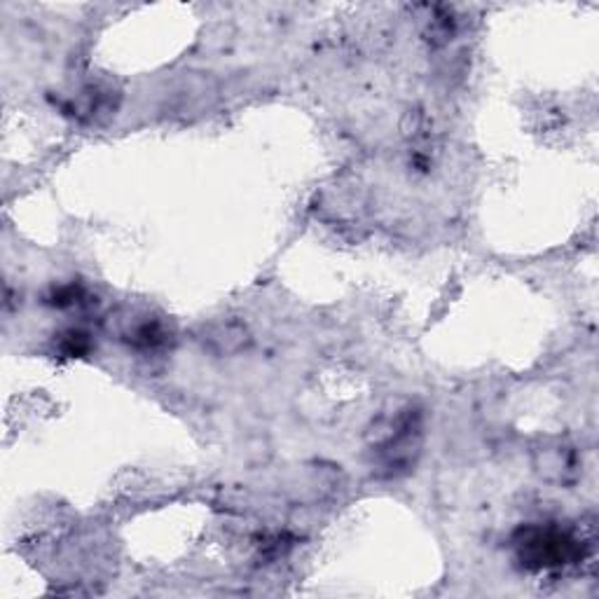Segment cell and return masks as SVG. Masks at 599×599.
I'll use <instances>...</instances> for the list:
<instances>
[{
    "mask_svg": "<svg viewBox=\"0 0 599 599\" xmlns=\"http://www.w3.org/2000/svg\"><path fill=\"white\" fill-rule=\"evenodd\" d=\"M534 469L546 482H556V485H571L581 475L579 454L564 443L541 448L534 456Z\"/></svg>",
    "mask_w": 599,
    "mask_h": 599,
    "instance_id": "3",
    "label": "cell"
},
{
    "mask_svg": "<svg viewBox=\"0 0 599 599\" xmlns=\"http://www.w3.org/2000/svg\"><path fill=\"white\" fill-rule=\"evenodd\" d=\"M420 418L418 414H410V410L399 414V418L389 424L386 433L380 438L375 448L389 471L396 473L399 469H405L414 462V454L420 450Z\"/></svg>",
    "mask_w": 599,
    "mask_h": 599,
    "instance_id": "2",
    "label": "cell"
},
{
    "mask_svg": "<svg viewBox=\"0 0 599 599\" xmlns=\"http://www.w3.org/2000/svg\"><path fill=\"white\" fill-rule=\"evenodd\" d=\"M165 328L163 324H157V321H141L134 331H131V342L136 344V347H144V350H153V347H159V344H165Z\"/></svg>",
    "mask_w": 599,
    "mask_h": 599,
    "instance_id": "5",
    "label": "cell"
},
{
    "mask_svg": "<svg viewBox=\"0 0 599 599\" xmlns=\"http://www.w3.org/2000/svg\"><path fill=\"white\" fill-rule=\"evenodd\" d=\"M583 541L573 539L560 527H527L520 532L515 548L518 558L529 569H556L583 558Z\"/></svg>",
    "mask_w": 599,
    "mask_h": 599,
    "instance_id": "1",
    "label": "cell"
},
{
    "mask_svg": "<svg viewBox=\"0 0 599 599\" xmlns=\"http://www.w3.org/2000/svg\"><path fill=\"white\" fill-rule=\"evenodd\" d=\"M251 335L244 324L235 318H223L218 324H212L204 333V344L218 356H233L248 347Z\"/></svg>",
    "mask_w": 599,
    "mask_h": 599,
    "instance_id": "4",
    "label": "cell"
}]
</instances>
